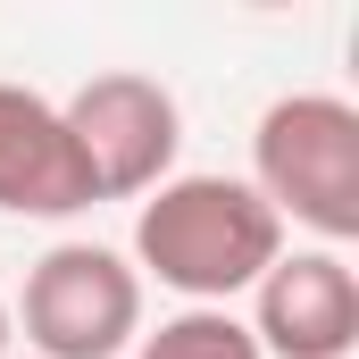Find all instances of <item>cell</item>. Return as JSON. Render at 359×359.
<instances>
[{
	"mask_svg": "<svg viewBox=\"0 0 359 359\" xmlns=\"http://www.w3.org/2000/svg\"><path fill=\"white\" fill-rule=\"evenodd\" d=\"M76 151H84V176L100 201H142L176 176L184 151V109L159 76H134V67H109L76 84V100H59Z\"/></svg>",
	"mask_w": 359,
	"mask_h": 359,
	"instance_id": "cell-4",
	"label": "cell"
},
{
	"mask_svg": "<svg viewBox=\"0 0 359 359\" xmlns=\"http://www.w3.org/2000/svg\"><path fill=\"white\" fill-rule=\"evenodd\" d=\"M134 359H259V343L234 309H176L159 318V334L134 343Z\"/></svg>",
	"mask_w": 359,
	"mask_h": 359,
	"instance_id": "cell-7",
	"label": "cell"
},
{
	"mask_svg": "<svg viewBox=\"0 0 359 359\" xmlns=\"http://www.w3.org/2000/svg\"><path fill=\"white\" fill-rule=\"evenodd\" d=\"M251 192L276 217L309 226L318 251L359 234V109L343 92H284L251 134Z\"/></svg>",
	"mask_w": 359,
	"mask_h": 359,
	"instance_id": "cell-2",
	"label": "cell"
},
{
	"mask_svg": "<svg viewBox=\"0 0 359 359\" xmlns=\"http://www.w3.org/2000/svg\"><path fill=\"white\" fill-rule=\"evenodd\" d=\"M17 318L42 359H117L142 334V276L109 243H50L25 268Z\"/></svg>",
	"mask_w": 359,
	"mask_h": 359,
	"instance_id": "cell-3",
	"label": "cell"
},
{
	"mask_svg": "<svg viewBox=\"0 0 359 359\" xmlns=\"http://www.w3.org/2000/svg\"><path fill=\"white\" fill-rule=\"evenodd\" d=\"M100 192L84 176V151L59 117V100L34 84H0V209L8 217H76Z\"/></svg>",
	"mask_w": 359,
	"mask_h": 359,
	"instance_id": "cell-6",
	"label": "cell"
},
{
	"mask_svg": "<svg viewBox=\"0 0 359 359\" xmlns=\"http://www.w3.org/2000/svg\"><path fill=\"white\" fill-rule=\"evenodd\" d=\"M259 359H351L359 351V276L343 251H284L251 284Z\"/></svg>",
	"mask_w": 359,
	"mask_h": 359,
	"instance_id": "cell-5",
	"label": "cell"
},
{
	"mask_svg": "<svg viewBox=\"0 0 359 359\" xmlns=\"http://www.w3.org/2000/svg\"><path fill=\"white\" fill-rule=\"evenodd\" d=\"M284 259V217L251 192V176H168L142 192L134 276H159L192 309H226Z\"/></svg>",
	"mask_w": 359,
	"mask_h": 359,
	"instance_id": "cell-1",
	"label": "cell"
},
{
	"mask_svg": "<svg viewBox=\"0 0 359 359\" xmlns=\"http://www.w3.org/2000/svg\"><path fill=\"white\" fill-rule=\"evenodd\" d=\"M0 359H8V309H0Z\"/></svg>",
	"mask_w": 359,
	"mask_h": 359,
	"instance_id": "cell-8",
	"label": "cell"
}]
</instances>
